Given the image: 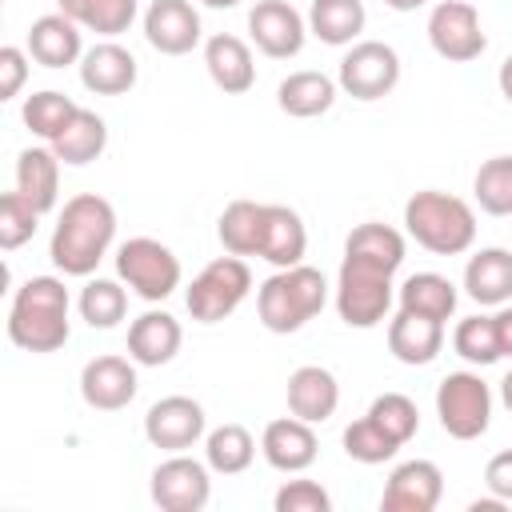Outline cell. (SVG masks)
I'll list each match as a JSON object with an SVG mask.
<instances>
[{
  "label": "cell",
  "instance_id": "obj_1",
  "mask_svg": "<svg viewBox=\"0 0 512 512\" xmlns=\"http://www.w3.org/2000/svg\"><path fill=\"white\" fill-rule=\"evenodd\" d=\"M112 240H116V208L96 192H80L64 204L52 228L48 256L64 276H92L96 264L108 256Z\"/></svg>",
  "mask_w": 512,
  "mask_h": 512
},
{
  "label": "cell",
  "instance_id": "obj_2",
  "mask_svg": "<svg viewBox=\"0 0 512 512\" xmlns=\"http://www.w3.org/2000/svg\"><path fill=\"white\" fill-rule=\"evenodd\" d=\"M68 288L60 276H32L16 288L8 308V340L24 352H56L68 344Z\"/></svg>",
  "mask_w": 512,
  "mask_h": 512
},
{
  "label": "cell",
  "instance_id": "obj_3",
  "mask_svg": "<svg viewBox=\"0 0 512 512\" xmlns=\"http://www.w3.org/2000/svg\"><path fill=\"white\" fill-rule=\"evenodd\" d=\"M324 304H328V280L320 268L308 264L276 268L256 292V316L276 336L300 332Z\"/></svg>",
  "mask_w": 512,
  "mask_h": 512
},
{
  "label": "cell",
  "instance_id": "obj_4",
  "mask_svg": "<svg viewBox=\"0 0 512 512\" xmlns=\"http://www.w3.org/2000/svg\"><path fill=\"white\" fill-rule=\"evenodd\" d=\"M404 228L432 256H460L476 240V212L460 196L424 188V192H412L408 196V204H404Z\"/></svg>",
  "mask_w": 512,
  "mask_h": 512
},
{
  "label": "cell",
  "instance_id": "obj_5",
  "mask_svg": "<svg viewBox=\"0 0 512 512\" xmlns=\"http://www.w3.org/2000/svg\"><path fill=\"white\" fill-rule=\"evenodd\" d=\"M252 292V272L244 264V256H216L212 264L200 268V276L188 284L184 304L192 312V320L200 324H220L228 320Z\"/></svg>",
  "mask_w": 512,
  "mask_h": 512
},
{
  "label": "cell",
  "instance_id": "obj_6",
  "mask_svg": "<svg viewBox=\"0 0 512 512\" xmlns=\"http://www.w3.org/2000/svg\"><path fill=\"white\" fill-rule=\"evenodd\" d=\"M392 276L368 260L344 256L336 276V312L348 328H376L392 308Z\"/></svg>",
  "mask_w": 512,
  "mask_h": 512
},
{
  "label": "cell",
  "instance_id": "obj_7",
  "mask_svg": "<svg viewBox=\"0 0 512 512\" xmlns=\"http://www.w3.org/2000/svg\"><path fill=\"white\" fill-rule=\"evenodd\" d=\"M116 276L148 304L168 300L180 288V260L168 244L152 236H132L116 248Z\"/></svg>",
  "mask_w": 512,
  "mask_h": 512
},
{
  "label": "cell",
  "instance_id": "obj_8",
  "mask_svg": "<svg viewBox=\"0 0 512 512\" xmlns=\"http://www.w3.org/2000/svg\"><path fill=\"white\" fill-rule=\"evenodd\" d=\"M436 416L452 440H476L492 424V388L480 372H448L436 384Z\"/></svg>",
  "mask_w": 512,
  "mask_h": 512
},
{
  "label": "cell",
  "instance_id": "obj_9",
  "mask_svg": "<svg viewBox=\"0 0 512 512\" xmlns=\"http://www.w3.org/2000/svg\"><path fill=\"white\" fill-rule=\"evenodd\" d=\"M336 84L352 100H384L400 84V56L384 40H356L336 72Z\"/></svg>",
  "mask_w": 512,
  "mask_h": 512
},
{
  "label": "cell",
  "instance_id": "obj_10",
  "mask_svg": "<svg viewBox=\"0 0 512 512\" xmlns=\"http://www.w3.org/2000/svg\"><path fill=\"white\" fill-rule=\"evenodd\" d=\"M428 44L448 64H468L488 48V36L480 28V16L468 0H440L428 12Z\"/></svg>",
  "mask_w": 512,
  "mask_h": 512
},
{
  "label": "cell",
  "instance_id": "obj_11",
  "mask_svg": "<svg viewBox=\"0 0 512 512\" xmlns=\"http://www.w3.org/2000/svg\"><path fill=\"white\" fill-rule=\"evenodd\" d=\"M208 460H192L184 452H172L164 464L152 472V504L164 512H200L212 500V480H208Z\"/></svg>",
  "mask_w": 512,
  "mask_h": 512
},
{
  "label": "cell",
  "instance_id": "obj_12",
  "mask_svg": "<svg viewBox=\"0 0 512 512\" xmlns=\"http://www.w3.org/2000/svg\"><path fill=\"white\" fill-rule=\"evenodd\" d=\"M204 428V404L192 396H164L144 412V436L160 452H188L196 440H204Z\"/></svg>",
  "mask_w": 512,
  "mask_h": 512
},
{
  "label": "cell",
  "instance_id": "obj_13",
  "mask_svg": "<svg viewBox=\"0 0 512 512\" xmlns=\"http://www.w3.org/2000/svg\"><path fill=\"white\" fill-rule=\"evenodd\" d=\"M248 36L268 60H292L308 40V24L288 0H256L248 12Z\"/></svg>",
  "mask_w": 512,
  "mask_h": 512
},
{
  "label": "cell",
  "instance_id": "obj_14",
  "mask_svg": "<svg viewBox=\"0 0 512 512\" xmlns=\"http://www.w3.org/2000/svg\"><path fill=\"white\" fill-rule=\"evenodd\" d=\"M136 360L128 356H92L84 368H80V396L88 408L96 412H120L136 400Z\"/></svg>",
  "mask_w": 512,
  "mask_h": 512
},
{
  "label": "cell",
  "instance_id": "obj_15",
  "mask_svg": "<svg viewBox=\"0 0 512 512\" xmlns=\"http://www.w3.org/2000/svg\"><path fill=\"white\" fill-rule=\"evenodd\" d=\"M200 12L192 0H152L144 12V40L160 56H188L200 44Z\"/></svg>",
  "mask_w": 512,
  "mask_h": 512
},
{
  "label": "cell",
  "instance_id": "obj_16",
  "mask_svg": "<svg viewBox=\"0 0 512 512\" xmlns=\"http://www.w3.org/2000/svg\"><path fill=\"white\" fill-rule=\"evenodd\" d=\"M444 496V472L432 460H404L392 468L380 508L384 512H432Z\"/></svg>",
  "mask_w": 512,
  "mask_h": 512
},
{
  "label": "cell",
  "instance_id": "obj_17",
  "mask_svg": "<svg viewBox=\"0 0 512 512\" xmlns=\"http://www.w3.org/2000/svg\"><path fill=\"white\" fill-rule=\"evenodd\" d=\"M136 76V56L116 40H100L80 56V84L96 96H124L136 88Z\"/></svg>",
  "mask_w": 512,
  "mask_h": 512
},
{
  "label": "cell",
  "instance_id": "obj_18",
  "mask_svg": "<svg viewBox=\"0 0 512 512\" xmlns=\"http://www.w3.org/2000/svg\"><path fill=\"white\" fill-rule=\"evenodd\" d=\"M260 452L276 472H304V468H312L320 444H316V432L308 420L280 416V420H268V428L260 436Z\"/></svg>",
  "mask_w": 512,
  "mask_h": 512
},
{
  "label": "cell",
  "instance_id": "obj_19",
  "mask_svg": "<svg viewBox=\"0 0 512 512\" xmlns=\"http://www.w3.org/2000/svg\"><path fill=\"white\" fill-rule=\"evenodd\" d=\"M204 68L212 76V84L228 96H244L256 84V60L252 48L232 36V32H216L204 40Z\"/></svg>",
  "mask_w": 512,
  "mask_h": 512
},
{
  "label": "cell",
  "instance_id": "obj_20",
  "mask_svg": "<svg viewBox=\"0 0 512 512\" xmlns=\"http://www.w3.org/2000/svg\"><path fill=\"white\" fill-rule=\"evenodd\" d=\"M180 320L172 312H160V308H148L140 312L132 324H128V356L140 364V368H160L168 364L176 352H180Z\"/></svg>",
  "mask_w": 512,
  "mask_h": 512
},
{
  "label": "cell",
  "instance_id": "obj_21",
  "mask_svg": "<svg viewBox=\"0 0 512 512\" xmlns=\"http://www.w3.org/2000/svg\"><path fill=\"white\" fill-rule=\"evenodd\" d=\"M28 56L44 68H68L80 64L84 56V40H80V24L68 20L64 12H48L40 20H32L28 28Z\"/></svg>",
  "mask_w": 512,
  "mask_h": 512
},
{
  "label": "cell",
  "instance_id": "obj_22",
  "mask_svg": "<svg viewBox=\"0 0 512 512\" xmlns=\"http://www.w3.org/2000/svg\"><path fill=\"white\" fill-rule=\"evenodd\" d=\"M308 252V228L296 208L288 204H264V240H260V260L272 268H292L304 264Z\"/></svg>",
  "mask_w": 512,
  "mask_h": 512
},
{
  "label": "cell",
  "instance_id": "obj_23",
  "mask_svg": "<svg viewBox=\"0 0 512 512\" xmlns=\"http://www.w3.org/2000/svg\"><path fill=\"white\" fill-rule=\"evenodd\" d=\"M444 348V324L432 316H416V312H396L388 320V352L400 364H432Z\"/></svg>",
  "mask_w": 512,
  "mask_h": 512
},
{
  "label": "cell",
  "instance_id": "obj_24",
  "mask_svg": "<svg viewBox=\"0 0 512 512\" xmlns=\"http://www.w3.org/2000/svg\"><path fill=\"white\" fill-rule=\"evenodd\" d=\"M340 404V384L328 368L320 364H300L288 376V412L308 420V424H324Z\"/></svg>",
  "mask_w": 512,
  "mask_h": 512
},
{
  "label": "cell",
  "instance_id": "obj_25",
  "mask_svg": "<svg viewBox=\"0 0 512 512\" xmlns=\"http://www.w3.org/2000/svg\"><path fill=\"white\" fill-rule=\"evenodd\" d=\"M464 292L484 304L500 308L512 300V252L508 248H480L464 264Z\"/></svg>",
  "mask_w": 512,
  "mask_h": 512
},
{
  "label": "cell",
  "instance_id": "obj_26",
  "mask_svg": "<svg viewBox=\"0 0 512 512\" xmlns=\"http://www.w3.org/2000/svg\"><path fill=\"white\" fill-rule=\"evenodd\" d=\"M16 192L44 216L60 200V156L48 148H24L16 156Z\"/></svg>",
  "mask_w": 512,
  "mask_h": 512
},
{
  "label": "cell",
  "instance_id": "obj_27",
  "mask_svg": "<svg viewBox=\"0 0 512 512\" xmlns=\"http://www.w3.org/2000/svg\"><path fill=\"white\" fill-rule=\"evenodd\" d=\"M336 88L340 84L332 76L304 68V72H292V76L280 80L276 104H280V112H288L296 120H312V116H324L336 104Z\"/></svg>",
  "mask_w": 512,
  "mask_h": 512
},
{
  "label": "cell",
  "instance_id": "obj_28",
  "mask_svg": "<svg viewBox=\"0 0 512 512\" xmlns=\"http://www.w3.org/2000/svg\"><path fill=\"white\" fill-rule=\"evenodd\" d=\"M364 24H368L364 0H312L308 8V32L332 48L352 44L364 32Z\"/></svg>",
  "mask_w": 512,
  "mask_h": 512
},
{
  "label": "cell",
  "instance_id": "obj_29",
  "mask_svg": "<svg viewBox=\"0 0 512 512\" xmlns=\"http://www.w3.org/2000/svg\"><path fill=\"white\" fill-rule=\"evenodd\" d=\"M216 236H220L224 252H232V256H260L264 204H256V200H232L220 212V220H216Z\"/></svg>",
  "mask_w": 512,
  "mask_h": 512
},
{
  "label": "cell",
  "instance_id": "obj_30",
  "mask_svg": "<svg viewBox=\"0 0 512 512\" xmlns=\"http://www.w3.org/2000/svg\"><path fill=\"white\" fill-rule=\"evenodd\" d=\"M344 256H356V260H368L376 268H388L396 272L404 264V236L392 228V224H380V220H364L348 232L344 240Z\"/></svg>",
  "mask_w": 512,
  "mask_h": 512
},
{
  "label": "cell",
  "instance_id": "obj_31",
  "mask_svg": "<svg viewBox=\"0 0 512 512\" xmlns=\"http://www.w3.org/2000/svg\"><path fill=\"white\" fill-rule=\"evenodd\" d=\"M56 4L68 20H76L80 28L96 32V36H108V40L128 32L140 12V0H56Z\"/></svg>",
  "mask_w": 512,
  "mask_h": 512
},
{
  "label": "cell",
  "instance_id": "obj_32",
  "mask_svg": "<svg viewBox=\"0 0 512 512\" xmlns=\"http://www.w3.org/2000/svg\"><path fill=\"white\" fill-rule=\"evenodd\" d=\"M104 148H108V124L88 108H80L72 116V124L52 140V152L60 156V164H72V168L92 164Z\"/></svg>",
  "mask_w": 512,
  "mask_h": 512
},
{
  "label": "cell",
  "instance_id": "obj_33",
  "mask_svg": "<svg viewBox=\"0 0 512 512\" xmlns=\"http://www.w3.org/2000/svg\"><path fill=\"white\" fill-rule=\"evenodd\" d=\"M400 308L416 312V316H432L444 324L456 312V284L440 272H416L400 284Z\"/></svg>",
  "mask_w": 512,
  "mask_h": 512
},
{
  "label": "cell",
  "instance_id": "obj_34",
  "mask_svg": "<svg viewBox=\"0 0 512 512\" xmlns=\"http://www.w3.org/2000/svg\"><path fill=\"white\" fill-rule=\"evenodd\" d=\"M256 456V440L244 424H220L204 436V460L220 476H240Z\"/></svg>",
  "mask_w": 512,
  "mask_h": 512
},
{
  "label": "cell",
  "instance_id": "obj_35",
  "mask_svg": "<svg viewBox=\"0 0 512 512\" xmlns=\"http://www.w3.org/2000/svg\"><path fill=\"white\" fill-rule=\"evenodd\" d=\"M80 112V104L72 100V96H64V92H56V88H44V92H32L28 100H24V108H20V116H24V124H28V132H36L40 140H56L68 124H72V116Z\"/></svg>",
  "mask_w": 512,
  "mask_h": 512
},
{
  "label": "cell",
  "instance_id": "obj_36",
  "mask_svg": "<svg viewBox=\"0 0 512 512\" xmlns=\"http://www.w3.org/2000/svg\"><path fill=\"white\" fill-rule=\"evenodd\" d=\"M76 308H80V320H84L88 328H116V324L124 320V312H128V292H124L116 280L96 276V280H88V284L80 288Z\"/></svg>",
  "mask_w": 512,
  "mask_h": 512
},
{
  "label": "cell",
  "instance_id": "obj_37",
  "mask_svg": "<svg viewBox=\"0 0 512 512\" xmlns=\"http://www.w3.org/2000/svg\"><path fill=\"white\" fill-rule=\"evenodd\" d=\"M472 192L488 216H512V156L484 160L472 180Z\"/></svg>",
  "mask_w": 512,
  "mask_h": 512
},
{
  "label": "cell",
  "instance_id": "obj_38",
  "mask_svg": "<svg viewBox=\"0 0 512 512\" xmlns=\"http://www.w3.org/2000/svg\"><path fill=\"white\" fill-rule=\"evenodd\" d=\"M344 452L356 460V464H384V460H392L396 452H400V444L364 412L360 420H352L348 428H344Z\"/></svg>",
  "mask_w": 512,
  "mask_h": 512
},
{
  "label": "cell",
  "instance_id": "obj_39",
  "mask_svg": "<svg viewBox=\"0 0 512 512\" xmlns=\"http://www.w3.org/2000/svg\"><path fill=\"white\" fill-rule=\"evenodd\" d=\"M452 348L456 356H464L468 364H496L500 360V344H496V324L492 316H464L452 332Z\"/></svg>",
  "mask_w": 512,
  "mask_h": 512
},
{
  "label": "cell",
  "instance_id": "obj_40",
  "mask_svg": "<svg viewBox=\"0 0 512 512\" xmlns=\"http://www.w3.org/2000/svg\"><path fill=\"white\" fill-rule=\"evenodd\" d=\"M368 416H372L400 448L420 432V412H416V404H412L404 392H384V396H376V400L368 404Z\"/></svg>",
  "mask_w": 512,
  "mask_h": 512
},
{
  "label": "cell",
  "instance_id": "obj_41",
  "mask_svg": "<svg viewBox=\"0 0 512 512\" xmlns=\"http://www.w3.org/2000/svg\"><path fill=\"white\" fill-rule=\"evenodd\" d=\"M36 224H40V212H36L16 188L0 196V248H4V252L24 248V244L36 236Z\"/></svg>",
  "mask_w": 512,
  "mask_h": 512
},
{
  "label": "cell",
  "instance_id": "obj_42",
  "mask_svg": "<svg viewBox=\"0 0 512 512\" xmlns=\"http://www.w3.org/2000/svg\"><path fill=\"white\" fill-rule=\"evenodd\" d=\"M276 512H328L332 496L316 484V480H284V488L276 492Z\"/></svg>",
  "mask_w": 512,
  "mask_h": 512
},
{
  "label": "cell",
  "instance_id": "obj_43",
  "mask_svg": "<svg viewBox=\"0 0 512 512\" xmlns=\"http://www.w3.org/2000/svg\"><path fill=\"white\" fill-rule=\"evenodd\" d=\"M28 80V48L4 44L0 48V100H16Z\"/></svg>",
  "mask_w": 512,
  "mask_h": 512
},
{
  "label": "cell",
  "instance_id": "obj_44",
  "mask_svg": "<svg viewBox=\"0 0 512 512\" xmlns=\"http://www.w3.org/2000/svg\"><path fill=\"white\" fill-rule=\"evenodd\" d=\"M484 484H488V492H492V496L512 500V448L496 452V456L484 464Z\"/></svg>",
  "mask_w": 512,
  "mask_h": 512
},
{
  "label": "cell",
  "instance_id": "obj_45",
  "mask_svg": "<svg viewBox=\"0 0 512 512\" xmlns=\"http://www.w3.org/2000/svg\"><path fill=\"white\" fill-rule=\"evenodd\" d=\"M496 324V344H500V356H512V308L500 304V312L492 316Z\"/></svg>",
  "mask_w": 512,
  "mask_h": 512
},
{
  "label": "cell",
  "instance_id": "obj_46",
  "mask_svg": "<svg viewBox=\"0 0 512 512\" xmlns=\"http://www.w3.org/2000/svg\"><path fill=\"white\" fill-rule=\"evenodd\" d=\"M496 84H500V96L512 104V56H504V64L496 72Z\"/></svg>",
  "mask_w": 512,
  "mask_h": 512
},
{
  "label": "cell",
  "instance_id": "obj_47",
  "mask_svg": "<svg viewBox=\"0 0 512 512\" xmlns=\"http://www.w3.org/2000/svg\"><path fill=\"white\" fill-rule=\"evenodd\" d=\"M508 500H500V496H488V500H472L468 504V512H500Z\"/></svg>",
  "mask_w": 512,
  "mask_h": 512
},
{
  "label": "cell",
  "instance_id": "obj_48",
  "mask_svg": "<svg viewBox=\"0 0 512 512\" xmlns=\"http://www.w3.org/2000/svg\"><path fill=\"white\" fill-rule=\"evenodd\" d=\"M392 12H416V8H424L428 0H384Z\"/></svg>",
  "mask_w": 512,
  "mask_h": 512
},
{
  "label": "cell",
  "instance_id": "obj_49",
  "mask_svg": "<svg viewBox=\"0 0 512 512\" xmlns=\"http://www.w3.org/2000/svg\"><path fill=\"white\" fill-rule=\"evenodd\" d=\"M500 400H504V408L512 412V372H508V376L500 380Z\"/></svg>",
  "mask_w": 512,
  "mask_h": 512
},
{
  "label": "cell",
  "instance_id": "obj_50",
  "mask_svg": "<svg viewBox=\"0 0 512 512\" xmlns=\"http://www.w3.org/2000/svg\"><path fill=\"white\" fill-rule=\"evenodd\" d=\"M200 4H204V8H236L240 0H200Z\"/></svg>",
  "mask_w": 512,
  "mask_h": 512
}]
</instances>
